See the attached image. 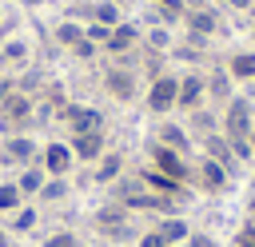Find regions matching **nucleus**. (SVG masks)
Instances as JSON below:
<instances>
[{"mask_svg":"<svg viewBox=\"0 0 255 247\" xmlns=\"http://www.w3.org/2000/svg\"><path fill=\"white\" fill-rule=\"evenodd\" d=\"M36 223H40V207L36 203H24V207H16L12 215H8V231H12V239L16 235H28V231H36Z\"/></svg>","mask_w":255,"mask_h":247,"instance_id":"nucleus-28","label":"nucleus"},{"mask_svg":"<svg viewBox=\"0 0 255 247\" xmlns=\"http://www.w3.org/2000/svg\"><path fill=\"white\" fill-rule=\"evenodd\" d=\"M12 183H16V187H20V195H24L28 203H32V199L40 195V187L48 183V171H44V167H40V159H36V163H28V167H20Z\"/></svg>","mask_w":255,"mask_h":247,"instance_id":"nucleus-24","label":"nucleus"},{"mask_svg":"<svg viewBox=\"0 0 255 247\" xmlns=\"http://www.w3.org/2000/svg\"><path fill=\"white\" fill-rule=\"evenodd\" d=\"M72 195V179L68 175H48V183L40 187V195H36V203H48V207H56V203H64Z\"/></svg>","mask_w":255,"mask_h":247,"instance_id":"nucleus-30","label":"nucleus"},{"mask_svg":"<svg viewBox=\"0 0 255 247\" xmlns=\"http://www.w3.org/2000/svg\"><path fill=\"white\" fill-rule=\"evenodd\" d=\"M147 4H155V0H147Z\"/></svg>","mask_w":255,"mask_h":247,"instance_id":"nucleus-46","label":"nucleus"},{"mask_svg":"<svg viewBox=\"0 0 255 247\" xmlns=\"http://www.w3.org/2000/svg\"><path fill=\"white\" fill-rule=\"evenodd\" d=\"M251 127H255V104L247 96H235V100H227L219 108V131L227 139H247Z\"/></svg>","mask_w":255,"mask_h":247,"instance_id":"nucleus-5","label":"nucleus"},{"mask_svg":"<svg viewBox=\"0 0 255 247\" xmlns=\"http://www.w3.org/2000/svg\"><path fill=\"white\" fill-rule=\"evenodd\" d=\"M48 0H20V8H44Z\"/></svg>","mask_w":255,"mask_h":247,"instance_id":"nucleus-40","label":"nucleus"},{"mask_svg":"<svg viewBox=\"0 0 255 247\" xmlns=\"http://www.w3.org/2000/svg\"><path fill=\"white\" fill-rule=\"evenodd\" d=\"M100 84H104V92L116 100V104H135V96H139V72L131 68V64H108L104 68V76H100Z\"/></svg>","mask_w":255,"mask_h":247,"instance_id":"nucleus-6","label":"nucleus"},{"mask_svg":"<svg viewBox=\"0 0 255 247\" xmlns=\"http://www.w3.org/2000/svg\"><path fill=\"white\" fill-rule=\"evenodd\" d=\"M135 247H167V239H163L155 227H143V231L135 235Z\"/></svg>","mask_w":255,"mask_h":247,"instance_id":"nucleus-34","label":"nucleus"},{"mask_svg":"<svg viewBox=\"0 0 255 247\" xmlns=\"http://www.w3.org/2000/svg\"><path fill=\"white\" fill-rule=\"evenodd\" d=\"M191 187L195 191H203V195H219V191H227V183H231V171L223 167V163H215V159H207V155H195L191 159Z\"/></svg>","mask_w":255,"mask_h":247,"instance_id":"nucleus-10","label":"nucleus"},{"mask_svg":"<svg viewBox=\"0 0 255 247\" xmlns=\"http://www.w3.org/2000/svg\"><path fill=\"white\" fill-rule=\"evenodd\" d=\"M251 48H255V24H251Z\"/></svg>","mask_w":255,"mask_h":247,"instance_id":"nucleus-44","label":"nucleus"},{"mask_svg":"<svg viewBox=\"0 0 255 247\" xmlns=\"http://www.w3.org/2000/svg\"><path fill=\"white\" fill-rule=\"evenodd\" d=\"M171 44H175V32L171 28H163V24H151V28H143V52H159V56H167L171 52Z\"/></svg>","mask_w":255,"mask_h":247,"instance_id":"nucleus-29","label":"nucleus"},{"mask_svg":"<svg viewBox=\"0 0 255 247\" xmlns=\"http://www.w3.org/2000/svg\"><path fill=\"white\" fill-rule=\"evenodd\" d=\"M207 104V80H203V68H187L179 72V96H175V112H195Z\"/></svg>","mask_w":255,"mask_h":247,"instance_id":"nucleus-12","label":"nucleus"},{"mask_svg":"<svg viewBox=\"0 0 255 247\" xmlns=\"http://www.w3.org/2000/svg\"><path fill=\"white\" fill-rule=\"evenodd\" d=\"M151 227L167 239V247H179V243H187V235H191V223H187L183 215H159Z\"/></svg>","mask_w":255,"mask_h":247,"instance_id":"nucleus-26","label":"nucleus"},{"mask_svg":"<svg viewBox=\"0 0 255 247\" xmlns=\"http://www.w3.org/2000/svg\"><path fill=\"white\" fill-rule=\"evenodd\" d=\"M80 40H84V24H80V20H72V16H60V20L52 24V44H56L60 52L76 48Z\"/></svg>","mask_w":255,"mask_h":247,"instance_id":"nucleus-25","label":"nucleus"},{"mask_svg":"<svg viewBox=\"0 0 255 247\" xmlns=\"http://www.w3.org/2000/svg\"><path fill=\"white\" fill-rule=\"evenodd\" d=\"M179 28H183V36H195V40L211 44V40L223 32V16H219V8H215V4H207V8H187Z\"/></svg>","mask_w":255,"mask_h":247,"instance_id":"nucleus-9","label":"nucleus"},{"mask_svg":"<svg viewBox=\"0 0 255 247\" xmlns=\"http://www.w3.org/2000/svg\"><path fill=\"white\" fill-rule=\"evenodd\" d=\"M108 32L112 28H104V24H84V36L96 44V48H104V40H108Z\"/></svg>","mask_w":255,"mask_h":247,"instance_id":"nucleus-36","label":"nucleus"},{"mask_svg":"<svg viewBox=\"0 0 255 247\" xmlns=\"http://www.w3.org/2000/svg\"><path fill=\"white\" fill-rule=\"evenodd\" d=\"M120 20H128L120 4H112V0H88V24H104V28H116Z\"/></svg>","mask_w":255,"mask_h":247,"instance_id":"nucleus-27","label":"nucleus"},{"mask_svg":"<svg viewBox=\"0 0 255 247\" xmlns=\"http://www.w3.org/2000/svg\"><path fill=\"white\" fill-rule=\"evenodd\" d=\"M183 247H219V243H215V235H211V231H195V227H191V235H187V243H183Z\"/></svg>","mask_w":255,"mask_h":247,"instance_id":"nucleus-35","label":"nucleus"},{"mask_svg":"<svg viewBox=\"0 0 255 247\" xmlns=\"http://www.w3.org/2000/svg\"><path fill=\"white\" fill-rule=\"evenodd\" d=\"M0 131L4 135H24V131H36V96H24V92H8L4 104H0Z\"/></svg>","mask_w":255,"mask_h":247,"instance_id":"nucleus-2","label":"nucleus"},{"mask_svg":"<svg viewBox=\"0 0 255 247\" xmlns=\"http://www.w3.org/2000/svg\"><path fill=\"white\" fill-rule=\"evenodd\" d=\"M211 0H183V8H207Z\"/></svg>","mask_w":255,"mask_h":247,"instance_id":"nucleus-41","label":"nucleus"},{"mask_svg":"<svg viewBox=\"0 0 255 247\" xmlns=\"http://www.w3.org/2000/svg\"><path fill=\"white\" fill-rule=\"evenodd\" d=\"M179 247H183V243H179Z\"/></svg>","mask_w":255,"mask_h":247,"instance_id":"nucleus-47","label":"nucleus"},{"mask_svg":"<svg viewBox=\"0 0 255 247\" xmlns=\"http://www.w3.org/2000/svg\"><path fill=\"white\" fill-rule=\"evenodd\" d=\"M40 247H80V235L72 227H56V231H48L40 239Z\"/></svg>","mask_w":255,"mask_h":247,"instance_id":"nucleus-32","label":"nucleus"},{"mask_svg":"<svg viewBox=\"0 0 255 247\" xmlns=\"http://www.w3.org/2000/svg\"><path fill=\"white\" fill-rule=\"evenodd\" d=\"M80 247H84V243H80Z\"/></svg>","mask_w":255,"mask_h":247,"instance_id":"nucleus-48","label":"nucleus"},{"mask_svg":"<svg viewBox=\"0 0 255 247\" xmlns=\"http://www.w3.org/2000/svg\"><path fill=\"white\" fill-rule=\"evenodd\" d=\"M0 247H12V231H8L4 223H0Z\"/></svg>","mask_w":255,"mask_h":247,"instance_id":"nucleus-39","label":"nucleus"},{"mask_svg":"<svg viewBox=\"0 0 255 247\" xmlns=\"http://www.w3.org/2000/svg\"><path fill=\"white\" fill-rule=\"evenodd\" d=\"M40 167H44L48 175H68V179H72L76 155H72L68 139H48V143H40Z\"/></svg>","mask_w":255,"mask_h":247,"instance_id":"nucleus-14","label":"nucleus"},{"mask_svg":"<svg viewBox=\"0 0 255 247\" xmlns=\"http://www.w3.org/2000/svg\"><path fill=\"white\" fill-rule=\"evenodd\" d=\"M175 96H179V72L171 68V72H163L159 80L147 84V92H143V112H147L151 120L175 116Z\"/></svg>","mask_w":255,"mask_h":247,"instance_id":"nucleus-3","label":"nucleus"},{"mask_svg":"<svg viewBox=\"0 0 255 247\" xmlns=\"http://www.w3.org/2000/svg\"><path fill=\"white\" fill-rule=\"evenodd\" d=\"M68 147L76 155V163H96L112 143H108V127L104 131H80V135H68Z\"/></svg>","mask_w":255,"mask_h":247,"instance_id":"nucleus-16","label":"nucleus"},{"mask_svg":"<svg viewBox=\"0 0 255 247\" xmlns=\"http://www.w3.org/2000/svg\"><path fill=\"white\" fill-rule=\"evenodd\" d=\"M151 139H155V143H163V147H171V151H179V155H191V131H187L179 120H171V116L155 120Z\"/></svg>","mask_w":255,"mask_h":247,"instance_id":"nucleus-15","label":"nucleus"},{"mask_svg":"<svg viewBox=\"0 0 255 247\" xmlns=\"http://www.w3.org/2000/svg\"><path fill=\"white\" fill-rule=\"evenodd\" d=\"M0 64H4V72H8V68H28V64H32V44H28L24 36L0 40Z\"/></svg>","mask_w":255,"mask_h":247,"instance_id":"nucleus-22","label":"nucleus"},{"mask_svg":"<svg viewBox=\"0 0 255 247\" xmlns=\"http://www.w3.org/2000/svg\"><path fill=\"white\" fill-rule=\"evenodd\" d=\"M92 227H96V235L100 239H108V243H128V239H135L139 231H135V223H131V211L128 207H120V203H100L96 211H92Z\"/></svg>","mask_w":255,"mask_h":247,"instance_id":"nucleus-1","label":"nucleus"},{"mask_svg":"<svg viewBox=\"0 0 255 247\" xmlns=\"http://www.w3.org/2000/svg\"><path fill=\"white\" fill-rule=\"evenodd\" d=\"M68 56H72V60H80V64H88V60H96V56H100V48H96V44L84 36L76 48H68Z\"/></svg>","mask_w":255,"mask_h":247,"instance_id":"nucleus-33","label":"nucleus"},{"mask_svg":"<svg viewBox=\"0 0 255 247\" xmlns=\"http://www.w3.org/2000/svg\"><path fill=\"white\" fill-rule=\"evenodd\" d=\"M139 44H143V24H139V20H120V24L108 32V40H104L100 52L112 56V60H124V56H135Z\"/></svg>","mask_w":255,"mask_h":247,"instance_id":"nucleus-8","label":"nucleus"},{"mask_svg":"<svg viewBox=\"0 0 255 247\" xmlns=\"http://www.w3.org/2000/svg\"><path fill=\"white\" fill-rule=\"evenodd\" d=\"M112 4H120V8H131V4H135V0H112Z\"/></svg>","mask_w":255,"mask_h":247,"instance_id":"nucleus-42","label":"nucleus"},{"mask_svg":"<svg viewBox=\"0 0 255 247\" xmlns=\"http://www.w3.org/2000/svg\"><path fill=\"white\" fill-rule=\"evenodd\" d=\"M247 143H251V155H255V127H251V135H247Z\"/></svg>","mask_w":255,"mask_h":247,"instance_id":"nucleus-43","label":"nucleus"},{"mask_svg":"<svg viewBox=\"0 0 255 247\" xmlns=\"http://www.w3.org/2000/svg\"><path fill=\"white\" fill-rule=\"evenodd\" d=\"M0 72H4V64H0Z\"/></svg>","mask_w":255,"mask_h":247,"instance_id":"nucleus-45","label":"nucleus"},{"mask_svg":"<svg viewBox=\"0 0 255 247\" xmlns=\"http://www.w3.org/2000/svg\"><path fill=\"white\" fill-rule=\"evenodd\" d=\"M223 8H231V12H255V0H223Z\"/></svg>","mask_w":255,"mask_h":247,"instance_id":"nucleus-37","label":"nucleus"},{"mask_svg":"<svg viewBox=\"0 0 255 247\" xmlns=\"http://www.w3.org/2000/svg\"><path fill=\"white\" fill-rule=\"evenodd\" d=\"M16 84H12V72H0V104H4V96L12 92Z\"/></svg>","mask_w":255,"mask_h":247,"instance_id":"nucleus-38","label":"nucleus"},{"mask_svg":"<svg viewBox=\"0 0 255 247\" xmlns=\"http://www.w3.org/2000/svg\"><path fill=\"white\" fill-rule=\"evenodd\" d=\"M24 203H28V199L20 195V187H16L12 179H0V215L8 219V215H12L16 207H24Z\"/></svg>","mask_w":255,"mask_h":247,"instance_id":"nucleus-31","label":"nucleus"},{"mask_svg":"<svg viewBox=\"0 0 255 247\" xmlns=\"http://www.w3.org/2000/svg\"><path fill=\"white\" fill-rule=\"evenodd\" d=\"M124 171H128V155H124L120 147H108V151L92 163V175H88V179H92L96 187H112Z\"/></svg>","mask_w":255,"mask_h":247,"instance_id":"nucleus-17","label":"nucleus"},{"mask_svg":"<svg viewBox=\"0 0 255 247\" xmlns=\"http://www.w3.org/2000/svg\"><path fill=\"white\" fill-rule=\"evenodd\" d=\"M203 80H207V108H223L227 100H235L239 96V84L231 80V72L223 68V64H211V68H203Z\"/></svg>","mask_w":255,"mask_h":247,"instance_id":"nucleus-13","label":"nucleus"},{"mask_svg":"<svg viewBox=\"0 0 255 247\" xmlns=\"http://www.w3.org/2000/svg\"><path fill=\"white\" fill-rule=\"evenodd\" d=\"M56 120L64 124L68 135H80V131H104V127H108L104 108H96V104H80V100H68V104L60 108Z\"/></svg>","mask_w":255,"mask_h":247,"instance_id":"nucleus-4","label":"nucleus"},{"mask_svg":"<svg viewBox=\"0 0 255 247\" xmlns=\"http://www.w3.org/2000/svg\"><path fill=\"white\" fill-rule=\"evenodd\" d=\"M167 60H171V64H179V72H187V68H207V48H203V44H191V40L183 36V40H175V44H171Z\"/></svg>","mask_w":255,"mask_h":247,"instance_id":"nucleus-20","label":"nucleus"},{"mask_svg":"<svg viewBox=\"0 0 255 247\" xmlns=\"http://www.w3.org/2000/svg\"><path fill=\"white\" fill-rule=\"evenodd\" d=\"M199 155H207V159L223 163L231 175L239 171V159H235V151H231V139H227L223 131H211V135H203V139H199Z\"/></svg>","mask_w":255,"mask_h":247,"instance_id":"nucleus-18","label":"nucleus"},{"mask_svg":"<svg viewBox=\"0 0 255 247\" xmlns=\"http://www.w3.org/2000/svg\"><path fill=\"white\" fill-rule=\"evenodd\" d=\"M135 175L143 179V187H147V191H155V195H167V199H179V203H183V195L191 191V187H183V183H175V179H167L163 171H155L151 163H147V167H139Z\"/></svg>","mask_w":255,"mask_h":247,"instance_id":"nucleus-19","label":"nucleus"},{"mask_svg":"<svg viewBox=\"0 0 255 247\" xmlns=\"http://www.w3.org/2000/svg\"><path fill=\"white\" fill-rule=\"evenodd\" d=\"M223 68L231 72V80H235V84H255V48L247 44V48H235V52H227Z\"/></svg>","mask_w":255,"mask_h":247,"instance_id":"nucleus-21","label":"nucleus"},{"mask_svg":"<svg viewBox=\"0 0 255 247\" xmlns=\"http://www.w3.org/2000/svg\"><path fill=\"white\" fill-rule=\"evenodd\" d=\"M40 159V143H36V135L32 131H24V135H4L0 139V163H8V167H28V163H36Z\"/></svg>","mask_w":255,"mask_h":247,"instance_id":"nucleus-11","label":"nucleus"},{"mask_svg":"<svg viewBox=\"0 0 255 247\" xmlns=\"http://www.w3.org/2000/svg\"><path fill=\"white\" fill-rule=\"evenodd\" d=\"M183 127L191 131V139H203V135H211V131H219V112L215 108H195V112H187V120H183Z\"/></svg>","mask_w":255,"mask_h":247,"instance_id":"nucleus-23","label":"nucleus"},{"mask_svg":"<svg viewBox=\"0 0 255 247\" xmlns=\"http://www.w3.org/2000/svg\"><path fill=\"white\" fill-rule=\"evenodd\" d=\"M147 163L155 167V171H163L167 179H175V183H183V187H191V155H179V151H171V147H163V143H155V139H147Z\"/></svg>","mask_w":255,"mask_h":247,"instance_id":"nucleus-7","label":"nucleus"}]
</instances>
